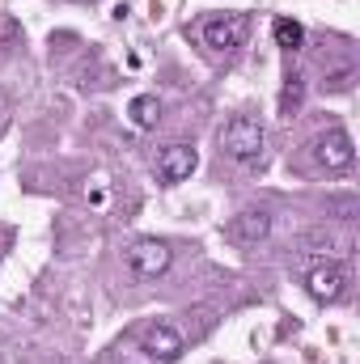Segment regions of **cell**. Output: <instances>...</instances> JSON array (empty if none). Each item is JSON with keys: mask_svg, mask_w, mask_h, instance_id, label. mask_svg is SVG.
Instances as JSON below:
<instances>
[{"mask_svg": "<svg viewBox=\"0 0 360 364\" xmlns=\"http://www.w3.org/2000/svg\"><path fill=\"white\" fill-rule=\"evenodd\" d=\"M170 246L166 242H153V237H144V242H136L132 250H127V263H132V272L140 275V279H157V275L170 272Z\"/></svg>", "mask_w": 360, "mask_h": 364, "instance_id": "cell-3", "label": "cell"}, {"mask_svg": "<svg viewBox=\"0 0 360 364\" xmlns=\"http://www.w3.org/2000/svg\"><path fill=\"white\" fill-rule=\"evenodd\" d=\"M13 38H21V26L13 17H0V43H13Z\"/></svg>", "mask_w": 360, "mask_h": 364, "instance_id": "cell-14", "label": "cell"}, {"mask_svg": "<svg viewBox=\"0 0 360 364\" xmlns=\"http://www.w3.org/2000/svg\"><path fill=\"white\" fill-rule=\"evenodd\" d=\"M127 114H132V123H136L140 132H149V127H157V119H162V106H157V93H140V97H132V106H127Z\"/></svg>", "mask_w": 360, "mask_h": 364, "instance_id": "cell-9", "label": "cell"}, {"mask_svg": "<svg viewBox=\"0 0 360 364\" xmlns=\"http://www.w3.org/2000/svg\"><path fill=\"white\" fill-rule=\"evenodd\" d=\"M203 43L216 47V51H238L246 43V17L242 13H225V17L203 21Z\"/></svg>", "mask_w": 360, "mask_h": 364, "instance_id": "cell-5", "label": "cell"}, {"mask_svg": "<svg viewBox=\"0 0 360 364\" xmlns=\"http://www.w3.org/2000/svg\"><path fill=\"white\" fill-rule=\"evenodd\" d=\"M271 34H275V43H280L284 51H301V43H305V30H301V21H292V17H275Z\"/></svg>", "mask_w": 360, "mask_h": 364, "instance_id": "cell-10", "label": "cell"}, {"mask_svg": "<svg viewBox=\"0 0 360 364\" xmlns=\"http://www.w3.org/2000/svg\"><path fill=\"white\" fill-rule=\"evenodd\" d=\"M195 166H199V153H195V144H166L162 149V157H157V174L162 182H182L195 174Z\"/></svg>", "mask_w": 360, "mask_h": 364, "instance_id": "cell-7", "label": "cell"}, {"mask_svg": "<svg viewBox=\"0 0 360 364\" xmlns=\"http://www.w3.org/2000/svg\"><path fill=\"white\" fill-rule=\"evenodd\" d=\"M352 81H356V68H339V73L327 77V90L331 93H348L352 90Z\"/></svg>", "mask_w": 360, "mask_h": 364, "instance_id": "cell-13", "label": "cell"}, {"mask_svg": "<svg viewBox=\"0 0 360 364\" xmlns=\"http://www.w3.org/2000/svg\"><path fill=\"white\" fill-rule=\"evenodd\" d=\"M352 157H356V149H352V136H348L344 127H331L327 136L314 140V161H318L322 170H348Z\"/></svg>", "mask_w": 360, "mask_h": 364, "instance_id": "cell-2", "label": "cell"}, {"mask_svg": "<svg viewBox=\"0 0 360 364\" xmlns=\"http://www.w3.org/2000/svg\"><path fill=\"white\" fill-rule=\"evenodd\" d=\"M263 144H268V132H263V123L250 119V114L229 119L225 132H221V149H225L233 161H242V166L259 161V157H263Z\"/></svg>", "mask_w": 360, "mask_h": 364, "instance_id": "cell-1", "label": "cell"}, {"mask_svg": "<svg viewBox=\"0 0 360 364\" xmlns=\"http://www.w3.org/2000/svg\"><path fill=\"white\" fill-rule=\"evenodd\" d=\"M140 348L153 356L157 364H174L186 352V343H182V335L170 326V322H157V326H149L144 335H140Z\"/></svg>", "mask_w": 360, "mask_h": 364, "instance_id": "cell-6", "label": "cell"}, {"mask_svg": "<svg viewBox=\"0 0 360 364\" xmlns=\"http://www.w3.org/2000/svg\"><path fill=\"white\" fill-rule=\"evenodd\" d=\"M268 233H271V216H268V212H259V208L238 212V216H233V225H229V237H233V242H242V246H259Z\"/></svg>", "mask_w": 360, "mask_h": 364, "instance_id": "cell-8", "label": "cell"}, {"mask_svg": "<svg viewBox=\"0 0 360 364\" xmlns=\"http://www.w3.org/2000/svg\"><path fill=\"white\" fill-rule=\"evenodd\" d=\"M348 267L344 263H327V267H314V272L305 275V288H309V296L314 301H322V305H335L344 292H348Z\"/></svg>", "mask_w": 360, "mask_h": 364, "instance_id": "cell-4", "label": "cell"}, {"mask_svg": "<svg viewBox=\"0 0 360 364\" xmlns=\"http://www.w3.org/2000/svg\"><path fill=\"white\" fill-rule=\"evenodd\" d=\"M301 102H305V81L292 73V77L284 81V93H280V114H288V119H292V114L301 110Z\"/></svg>", "mask_w": 360, "mask_h": 364, "instance_id": "cell-11", "label": "cell"}, {"mask_svg": "<svg viewBox=\"0 0 360 364\" xmlns=\"http://www.w3.org/2000/svg\"><path fill=\"white\" fill-rule=\"evenodd\" d=\"M301 246H305V250H314V255H318V250H331V246H335V237H331V233H327V229H309V233H305V237H301Z\"/></svg>", "mask_w": 360, "mask_h": 364, "instance_id": "cell-12", "label": "cell"}]
</instances>
